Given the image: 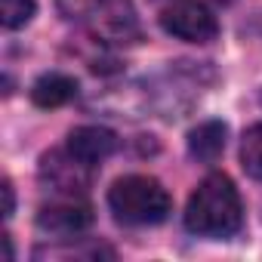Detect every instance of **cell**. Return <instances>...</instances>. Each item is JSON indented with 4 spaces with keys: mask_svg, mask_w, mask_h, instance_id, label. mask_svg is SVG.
<instances>
[{
    "mask_svg": "<svg viewBox=\"0 0 262 262\" xmlns=\"http://www.w3.org/2000/svg\"><path fill=\"white\" fill-rule=\"evenodd\" d=\"M244 222V207L234 182L225 173L207 176L188 198L185 207V228L198 237H213L225 241L241 231Z\"/></svg>",
    "mask_w": 262,
    "mask_h": 262,
    "instance_id": "6da1fadb",
    "label": "cell"
},
{
    "mask_svg": "<svg viewBox=\"0 0 262 262\" xmlns=\"http://www.w3.org/2000/svg\"><path fill=\"white\" fill-rule=\"evenodd\" d=\"M219 4H234V0H219Z\"/></svg>",
    "mask_w": 262,
    "mask_h": 262,
    "instance_id": "4fadbf2b",
    "label": "cell"
},
{
    "mask_svg": "<svg viewBox=\"0 0 262 262\" xmlns=\"http://www.w3.org/2000/svg\"><path fill=\"white\" fill-rule=\"evenodd\" d=\"M77 96V80L59 71H50L31 83V102L37 108H59Z\"/></svg>",
    "mask_w": 262,
    "mask_h": 262,
    "instance_id": "9c48e42d",
    "label": "cell"
},
{
    "mask_svg": "<svg viewBox=\"0 0 262 262\" xmlns=\"http://www.w3.org/2000/svg\"><path fill=\"white\" fill-rule=\"evenodd\" d=\"M56 7L68 22L83 25L96 40L105 43L139 40V19L133 0H56Z\"/></svg>",
    "mask_w": 262,
    "mask_h": 262,
    "instance_id": "7a4b0ae2",
    "label": "cell"
},
{
    "mask_svg": "<svg viewBox=\"0 0 262 262\" xmlns=\"http://www.w3.org/2000/svg\"><path fill=\"white\" fill-rule=\"evenodd\" d=\"M241 164L247 176L262 182V123H253L241 139Z\"/></svg>",
    "mask_w": 262,
    "mask_h": 262,
    "instance_id": "30bf717a",
    "label": "cell"
},
{
    "mask_svg": "<svg viewBox=\"0 0 262 262\" xmlns=\"http://www.w3.org/2000/svg\"><path fill=\"white\" fill-rule=\"evenodd\" d=\"M93 222V210L83 201H74V194H68L65 201L47 204L37 213V225L50 234H77Z\"/></svg>",
    "mask_w": 262,
    "mask_h": 262,
    "instance_id": "8992f818",
    "label": "cell"
},
{
    "mask_svg": "<svg viewBox=\"0 0 262 262\" xmlns=\"http://www.w3.org/2000/svg\"><path fill=\"white\" fill-rule=\"evenodd\" d=\"M111 213L126 225H158L170 216L173 201L151 176H123L108 191Z\"/></svg>",
    "mask_w": 262,
    "mask_h": 262,
    "instance_id": "3957f363",
    "label": "cell"
},
{
    "mask_svg": "<svg viewBox=\"0 0 262 262\" xmlns=\"http://www.w3.org/2000/svg\"><path fill=\"white\" fill-rule=\"evenodd\" d=\"M31 16H34V0H0V22H4V28L16 31L28 25Z\"/></svg>",
    "mask_w": 262,
    "mask_h": 262,
    "instance_id": "8fae6325",
    "label": "cell"
},
{
    "mask_svg": "<svg viewBox=\"0 0 262 262\" xmlns=\"http://www.w3.org/2000/svg\"><path fill=\"white\" fill-rule=\"evenodd\" d=\"M225 136H228V126L222 120H204V123H198L188 133V151H191V158L201 161V164H216L219 155L225 151Z\"/></svg>",
    "mask_w": 262,
    "mask_h": 262,
    "instance_id": "ba28073f",
    "label": "cell"
},
{
    "mask_svg": "<svg viewBox=\"0 0 262 262\" xmlns=\"http://www.w3.org/2000/svg\"><path fill=\"white\" fill-rule=\"evenodd\" d=\"M4 216H13V182L10 179H4Z\"/></svg>",
    "mask_w": 262,
    "mask_h": 262,
    "instance_id": "7c38bea8",
    "label": "cell"
},
{
    "mask_svg": "<svg viewBox=\"0 0 262 262\" xmlns=\"http://www.w3.org/2000/svg\"><path fill=\"white\" fill-rule=\"evenodd\" d=\"M40 179L43 185L62 191V194H80L90 185V164L77 161L71 151H53L40 164Z\"/></svg>",
    "mask_w": 262,
    "mask_h": 262,
    "instance_id": "5b68a950",
    "label": "cell"
},
{
    "mask_svg": "<svg viewBox=\"0 0 262 262\" xmlns=\"http://www.w3.org/2000/svg\"><path fill=\"white\" fill-rule=\"evenodd\" d=\"M114 148H117V136L111 133L108 126H77V129H71V136H68V151L77 161L90 164V167H96L105 158H111Z\"/></svg>",
    "mask_w": 262,
    "mask_h": 262,
    "instance_id": "52a82bcc",
    "label": "cell"
},
{
    "mask_svg": "<svg viewBox=\"0 0 262 262\" xmlns=\"http://www.w3.org/2000/svg\"><path fill=\"white\" fill-rule=\"evenodd\" d=\"M161 28L185 43H210L219 34L216 16L194 0H176L161 13Z\"/></svg>",
    "mask_w": 262,
    "mask_h": 262,
    "instance_id": "277c9868",
    "label": "cell"
}]
</instances>
